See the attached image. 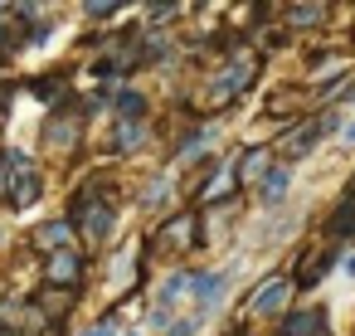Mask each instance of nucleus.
Segmentation results:
<instances>
[{
  "mask_svg": "<svg viewBox=\"0 0 355 336\" xmlns=\"http://www.w3.org/2000/svg\"><path fill=\"white\" fill-rule=\"evenodd\" d=\"M141 137H146V122H117V132H112V151H117V156H132V151L141 146Z\"/></svg>",
  "mask_w": 355,
  "mask_h": 336,
  "instance_id": "obj_17",
  "label": "nucleus"
},
{
  "mask_svg": "<svg viewBox=\"0 0 355 336\" xmlns=\"http://www.w3.org/2000/svg\"><path fill=\"white\" fill-rule=\"evenodd\" d=\"M209 146H214V122H209V127H190V132L180 137V146L171 151V161H175V166H195L200 156H209Z\"/></svg>",
  "mask_w": 355,
  "mask_h": 336,
  "instance_id": "obj_11",
  "label": "nucleus"
},
{
  "mask_svg": "<svg viewBox=\"0 0 355 336\" xmlns=\"http://www.w3.org/2000/svg\"><path fill=\"white\" fill-rule=\"evenodd\" d=\"M277 336H326V312L321 307H292L277 321Z\"/></svg>",
  "mask_w": 355,
  "mask_h": 336,
  "instance_id": "obj_9",
  "label": "nucleus"
},
{
  "mask_svg": "<svg viewBox=\"0 0 355 336\" xmlns=\"http://www.w3.org/2000/svg\"><path fill=\"white\" fill-rule=\"evenodd\" d=\"M287 195H292V166H272V171L258 180V205L272 210V205H282Z\"/></svg>",
  "mask_w": 355,
  "mask_h": 336,
  "instance_id": "obj_13",
  "label": "nucleus"
},
{
  "mask_svg": "<svg viewBox=\"0 0 355 336\" xmlns=\"http://www.w3.org/2000/svg\"><path fill=\"white\" fill-rule=\"evenodd\" d=\"M345 190H355V176H350V185H345Z\"/></svg>",
  "mask_w": 355,
  "mask_h": 336,
  "instance_id": "obj_27",
  "label": "nucleus"
},
{
  "mask_svg": "<svg viewBox=\"0 0 355 336\" xmlns=\"http://www.w3.org/2000/svg\"><path fill=\"white\" fill-rule=\"evenodd\" d=\"M340 258H345V253H340V244H326V249H311V253H306V263H302V268L292 273V283H297V292H306V287H316V283H326V278H331V273L340 268Z\"/></svg>",
  "mask_w": 355,
  "mask_h": 336,
  "instance_id": "obj_6",
  "label": "nucleus"
},
{
  "mask_svg": "<svg viewBox=\"0 0 355 336\" xmlns=\"http://www.w3.org/2000/svg\"><path fill=\"white\" fill-rule=\"evenodd\" d=\"M112 15H117V6H103V0L88 6V20H112Z\"/></svg>",
  "mask_w": 355,
  "mask_h": 336,
  "instance_id": "obj_21",
  "label": "nucleus"
},
{
  "mask_svg": "<svg viewBox=\"0 0 355 336\" xmlns=\"http://www.w3.org/2000/svg\"><path fill=\"white\" fill-rule=\"evenodd\" d=\"M326 239L331 244H350L355 239V190H345L336 200V210L326 215Z\"/></svg>",
  "mask_w": 355,
  "mask_h": 336,
  "instance_id": "obj_10",
  "label": "nucleus"
},
{
  "mask_svg": "<svg viewBox=\"0 0 355 336\" xmlns=\"http://www.w3.org/2000/svg\"><path fill=\"white\" fill-rule=\"evenodd\" d=\"M166 195H171V180H166V176H156V185L141 195V205H146V210H161V205H166Z\"/></svg>",
  "mask_w": 355,
  "mask_h": 336,
  "instance_id": "obj_19",
  "label": "nucleus"
},
{
  "mask_svg": "<svg viewBox=\"0 0 355 336\" xmlns=\"http://www.w3.org/2000/svg\"><path fill=\"white\" fill-rule=\"evenodd\" d=\"M200 244V219L195 215H171L161 229H156V239H151V249H171V253H180L185 258V249H195Z\"/></svg>",
  "mask_w": 355,
  "mask_h": 336,
  "instance_id": "obj_5",
  "label": "nucleus"
},
{
  "mask_svg": "<svg viewBox=\"0 0 355 336\" xmlns=\"http://www.w3.org/2000/svg\"><path fill=\"white\" fill-rule=\"evenodd\" d=\"M6 98H10V93H6V88H0V112H6Z\"/></svg>",
  "mask_w": 355,
  "mask_h": 336,
  "instance_id": "obj_25",
  "label": "nucleus"
},
{
  "mask_svg": "<svg viewBox=\"0 0 355 336\" xmlns=\"http://www.w3.org/2000/svg\"><path fill=\"white\" fill-rule=\"evenodd\" d=\"M229 283H234V273L229 268H209V273H195V317L205 321V317H214L219 307H224V292H229Z\"/></svg>",
  "mask_w": 355,
  "mask_h": 336,
  "instance_id": "obj_4",
  "label": "nucleus"
},
{
  "mask_svg": "<svg viewBox=\"0 0 355 336\" xmlns=\"http://www.w3.org/2000/svg\"><path fill=\"white\" fill-rule=\"evenodd\" d=\"M268 171H272V146H263V142H258V146H248V151H243V156L234 161L239 190H243V185H253V190H258V180H263Z\"/></svg>",
  "mask_w": 355,
  "mask_h": 336,
  "instance_id": "obj_8",
  "label": "nucleus"
},
{
  "mask_svg": "<svg viewBox=\"0 0 355 336\" xmlns=\"http://www.w3.org/2000/svg\"><path fill=\"white\" fill-rule=\"evenodd\" d=\"M0 336H15V331H10V326H0Z\"/></svg>",
  "mask_w": 355,
  "mask_h": 336,
  "instance_id": "obj_26",
  "label": "nucleus"
},
{
  "mask_svg": "<svg viewBox=\"0 0 355 336\" xmlns=\"http://www.w3.org/2000/svg\"><path fill=\"white\" fill-rule=\"evenodd\" d=\"M44 137H49L54 146H73V142H78V122H64V112H54L49 127H44Z\"/></svg>",
  "mask_w": 355,
  "mask_h": 336,
  "instance_id": "obj_18",
  "label": "nucleus"
},
{
  "mask_svg": "<svg viewBox=\"0 0 355 336\" xmlns=\"http://www.w3.org/2000/svg\"><path fill=\"white\" fill-rule=\"evenodd\" d=\"M258 54L253 49H234L229 59H224V69H219V83H214V108H229L239 93H248L253 88V78H258Z\"/></svg>",
  "mask_w": 355,
  "mask_h": 336,
  "instance_id": "obj_2",
  "label": "nucleus"
},
{
  "mask_svg": "<svg viewBox=\"0 0 355 336\" xmlns=\"http://www.w3.org/2000/svg\"><path fill=\"white\" fill-rule=\"evenodd\" d=\"M112 112H117V122H146V93L122 88V93L112 98Z\"/></svg>",
  "mask_w": 355,
  "mask_h": 336,
  "instance_id": "obj_15",
  "label": "nucleus"
},
{
  "mask_svg": "<svg viewBox=\"0 0 355 336\" xmlns=\"http://www.w3.org/2000/svg\"><path fill=\"white\" fill-rule=\"evenodd\" d=\"M40 171L30 166V156L20 146H10L6 156H0V195H6L10 210H25L30 200H40Z\"/></svg>",
  "mask_w": 355,
  "mask_h": 336,
  "instance_id": "obj_1",
  "label": "nucleus"
},
{
  "mask_svg": "<svg viewBox=\"0 0 355 336\" xmlns=\"http://www.w3.org/2000/svg\"><path fill=\"white\" fill-rule=\"evenodd\" d=\"M292 292H297V283L292 278H282V273H272V278H263L253 292H248V302H243V312L248 317H287L292 312Z\"/></svg>",
  "mask_w": 355,
  "mask_h": 336,
  "instance_id": "obj_3",
  "label": "nucleus"
},
{
  "mask_svg": "<svg viewBox=\"0 0 355 336\" xmlns=\"http://www.w3.org/2000/svg\"><path fill=\"white\" fill-rule=\"evenodd\" d=\"M195 292V268H175L161 287H156V307H166V312H175L185 297Z\"/></svg>",
  "mask_w": 355,
  "mask_h": 336,
  "instance_id": "obj_12",
  "label": "nucleus"
},
{
  "mask_svg": "<svg viewBox=\"0 0 355 336\" xmlns=\"http://www.w3.org/2000/svg\"><path fill=\"white\" fill-rule=\"evenodd\" d=\"M180 15V6H151L146 10V20H175Z\"/></svg>",
  "mask_w": 355,
  "mask_h": 336,
  "instance_id": "obj_22",
  "label": "nucleus"
},
{
  "mask_svg": "<svg viewBox=\"0 0 355 336\" xmlns=\"http://www.w3.org/2000/svg\"><path fill=\"white\" fill-rule=\"evenodd\" d=\"M83 283V253H73V249H64V253H49V263H44V287H78Z\"/></svg>",
  "mask_w": 355,
  "mask_h": 336,
  "instance_id": "obj_7",
  "label": "nucleus"
},
{
  "mask_svg": "<svg viewBox=\"0 0 355 336\" xmlns=\"http://www.w3.org/2000/svg\"><path fill=\"white\" fill-rule=\"evenodd\" d=\"M282 20H287L292 30H321V25L331 20V10H326V6H287Z\"/></svg>",
  "mask_w": 355,
  "mask_h": 336,
  "instance_id": "obj_14",
  "label": "nucleus"
},
{
  "mask_svg": "<svg viewBox=\"0 0 355 336\" xmlns=\"http://www.w3.org/2000/svg\"><path fill=\"white\" fill-rule=\"evenodd\" d=\"M340 268H345V278H355V253H350V258H345Z\"/></svg>",
  "mask_w": 355,
  "mask_h": 336,
  "instance_id": "obj_24",
  "label": "nucleus"
},
{
  "mask_svg": "<svg viewBox=\"0 0 355 336\" xmlns=\"http://www.w3.org/2000/svg\"><path fill=\"white\" fill-rule=\"evenodd\" d=\"M83 336H117V321H112V317H103V321H93Z\"/></svg>",
  "mask_w": 355,
  "mask_h": 336,
  "instance_id": "obj_20",
  "label": "nucleus"
},
{
  "mask_svg": "<svg viewBox=\"0 0 355 336\" xmlns=\"http://www.w3.org/2000/svg\"><path fill=\"white\" fill-rule=\"evenodd\" d=\"M340 146L355 151V117H345V127H340Z\"/></svg>",
  "mask_w": 355,
  "mask_h": 336,
  "instance_id": "obj_23",
  "label": "nucleus"
},
{
  "mask_svg": "<svg viewBox=\"0 0 355 336\" xmlns=\"http://www.w3.org/2000/svg\"><path fill=\"white\" fill-rule=\"evenodd\" d=\"M69 239H73V224H69V219H54V224L35 229V244H40V249H49V253H64V249H69Z\"/></svg>",
  "mask_w": 355,
  "mask_h": 336,
  "instance_id": "obj_16",
  "label": "nucleus"
}]
</instances>
